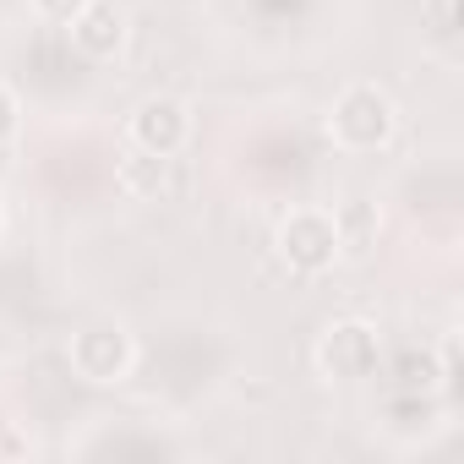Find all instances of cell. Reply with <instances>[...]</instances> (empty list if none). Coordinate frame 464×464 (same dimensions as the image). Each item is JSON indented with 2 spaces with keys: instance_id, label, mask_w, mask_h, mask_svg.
I'll return each mask as SVG.
<instances>
[{
  "instance_id": "6da1fadb",
  "label": "cell",
  "mask_w": 464,
  "mask_h": 464,
  "mask_svg": "<svg viewBox=\"0 0 464 464\" xmlns=\"http://www.w3.org/2000/svg\"><path fill=\"white\" fill-rule=\"evenodd\" d=\"M393 131H399V104L377 82H350L328 104V137L344 153H377L393 142Z\"/></svg>"
},
{
  "instance_id": "7a4b0ae2",
  "label": "cell",
  "mask_w": 464,
  "mask_h": 464,
  "mask_svg": "<svg viewBox=\"0 0 464 464\" xmlns=\"http://www.w3.org/2000/svg\"><path fill=\"white\" fill-rule=\"evenodd\" d=\"M274 252H279V263L290 274H306V279L312 274H328L344 257L334 213L328 208H290L279 218V229H274Z\"/></svg>"
},
{
  "instance_id": "3957f363",
  "label": "cell",
  "mask_w": 464,
  "mask_h": 464,
  "mask_svg": "<svg viewBox=\"0 0 464 464\" xmlns=\"http://www.w3.org/2000/svg\"><path fill=\"white\" fill-rule=\"evenodd\" d=\"M66 361H72V372H77L82 382L110 388V382H126V377H131V366H137V339H131L121 323H88V328L72 334Z\"/></svg>"
},
{
  "instance_id": "277c9868",
  "label": "cell",
  "mask_w": 464,
  "mask_h": 464,
  "mask_svg": "<svg viewBox=\"0 0 464 464\" xmlns=\"http://www.w3.org/2000/svg\"><path fill=\"white\" fill-rule=\"evenodd\" d=\"M377 361H382V334L366 317H339L317 339V372L328 382H361L377 372Z\"/></svg>"
},
{
  "instance_id": "5b68a950",
  "label": "cell",
  "mask_w": 464,
  "mask_h": 464,
  "mask_svg": "<svg viewBox=\"0 0 464 464\" xmlns=\"http://www.w3.org/2000/svg\"><path fill=\"white\" fill-rule=\"evenodd\" d=\"M126 142L142 148V153H159V159H175L186 142H191V110L186 99L175 93H148L131 121H126Z\"/></svg>"
},
{
  "instance_id": "8992f818",
  "label": "cell",
  "mask_w": 464,
  "mask_h": 464,
  "mask_svg": "<svg viewBox=\"0 0 464 464\" xmlns=\"http://www.w3.org/2000/svg\"><path fill=\"white\" fill-rule=\"evenodd\" d=\"M66 34L88 61H115L126 50V12L115 0H88V6L66 23Z\"/></svg>"
},
{
  "instance_id": "52a82bcc",
  "label": "cell",
  "mask_w": 464,
  "mask_h": 464,
  "mask_svg": "<svg viewBox=\"0 0 464 464\" xmlns=\"http://www.w3.org/2000/svg\"><path fill=\"white\" fill-rule=\"evenodd\" d=\"M115 180H121V191H126V197L148 202V197H159V191L169 186V159L142 153V148H126V153H121V164H115Z\"/></svg>"
},
{
  "instance_id": "ba28073f",
  "label": "cell",
  "mask_w": 464,
  "mask_h": 464,
  "mask_svg": "<svg viewBox=\"0 0 464 464\" xmlns=\"http://www.w3.org/2000/svg\"><path fill=\"white\" fill-rule=\"evenodd\" d=\"M334 224H339V246H344V252H366V241L377 236V213H372L366 202L334 208Z\"/></svg>"
},
{
  "instance_id": "9c48e42d",
  "label": "cell",
  "mask_w": 464,
  "mask_h": 464,
  "mask_svg": "<svg viewBox=\"0 0 464 464\" xmlns=\"http://www.w3.org/2000/svg\"><path fill=\"white\" fill-rule=\"evenodd\" d=\"M17 131H23V104H17V93L6 82H0V148H6Z\"/></svg>"
},
{
  "instance_id": "30bf717a",
  "label": "cell",
  "mask_w": 464,
  "mask_h": 464,
  "mask_svg": "<svg viewBox=\"0 0 464 464\" xmlns=\"http://www.w3.org/2000/svg\"><path fill=\"white\" fill-rule=\"evenodd\" d=\"M28 6H34V17H39V23H61V28H66V23L88 6V0H28Z\"/></svg>"
}]
</instances>
